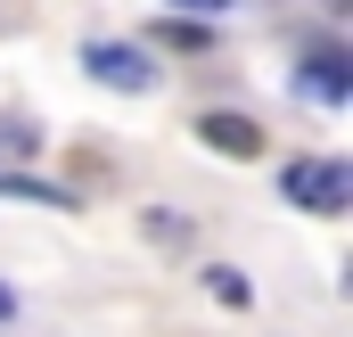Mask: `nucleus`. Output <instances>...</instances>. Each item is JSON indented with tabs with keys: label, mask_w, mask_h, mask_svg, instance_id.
Wrapping results in <instances>:
<instances>
[{
	"label": "nucleus",
	"mask_w": 353,
	"mask_h": 337,
	"mask_svg": "<svg viewBox=\"0 0 353 337\" xmlns=\"http://www.w3.org/2000/svg\"><path fill=\"white\" fill-rule=\"evenodd\" d=\"M279 189L304 214H345L353 206V165H337V157H296V165L279 173Z\"/></svg>",
	"instance_id": "1"
},
{
	"label": "nucleus",
	"mask_w": 353,
	"mask_h": 337,
	"mask_svg": "<svg viewBox=\"0 0 353 337\" xmlns=\"http://www.w3.org/2000/svg\"><path fill=\"white\" fill-rule=\"evenodd\" d=\"M83 75L107 90H123V99H140V90H157V58H140L132 41H90L83 50Z\"/></svg>",
	"instance_id": "2"
},
{
	"label": "nucleus",
	"mask_w": 353,
	"mask_h": 337,
	"mask_svg": "<svg viewBox=\"0 0 353 337\" xmlns=\"http://www.w3.org/2000/svg\"><path fill=\"white\" fill-rule=\"evenodd\" d=\"M197 140H205L214 157H255V148H263V132H255L247 115H222V107H214V115H197Z\"/></svg>",
	"instance_id": "3"
},
{
	"label": "nucleus",
	"mask_w": 353,
	"mask_h": 337,
	"mask_svg": "<svg viewBox=\"0 0 353 337\" xmlns=\"http://www.w3.org/2000/svg\"><path fill=\"white\" fill-rule=\"evenodd\" d=\"M304 90H312V99H329V107H345V99H353V58H345V50H312Z\"/></svg>",
	"instance_id": "4"
},
{
	"label": "nucleus",
	"mask_w": 353,
	"mask_h": 337,
	"mask_svg": "<svg viewBox=\"0 0 353 337\" xmlns=\"http://www.w3.org/2000/svg\"><path fill=\"white\" fill-rule=\"evenodd\" d=\"M33 148H41V124H25V115H0V181H17V173L33 165Z\"/></svg>",
	"instance_id": "5"
},
{
	"label": "nucleus",
	"mask_w": 353,
	"mask_h": 337,
	"mask_svg": "<svg viewBox=\"0 0 353 337\" xmlns=\"http://www.w3.org/2000/svg\"><path fill=\"white\" fill-rule=\"evenodd\" d=\"M205 288H214V296H222V305H247V280H239V271H222V263H214V271H205Z\"/></svg>",
	"instance_id": "6"
},
{
	"label": "nucleus",
	"mask_w": 353,
	"mask_h": 337,
	"mask_svg": "<svg viewBox=\"0 0 353 337\" xmlns=\"http://www.w3.org/2000/svg\"><path fill=\"white\" fill-rule=\"evenodd\" d=\"M8 321H17V296H8V288H0V329H8Z\"/></svg>",
	"instance_id": "7"
},
{
	"label": "nucleus",
	"mask_w": 353,
	"mask_h": 337,
	"mask_svg": "<svg viewBox=\"0 0 353 337\" xmlns=\"http://www.w3.org/2000/svg\"><path fill=\"white\" fill-rule=\"evenodd\" d=\"M173 8H239V0H173Z\"/></svg>",
	"instance_id": "8"
},
{
	"label": "nucleus",
	"mask_w": 353,
	"mask_h": 337,
	"mask_svg": "<svg viewBox=\"0 0 353 337\" xmlns=\"http://www.w3.org/2000/svg\"><path fill=\"white\" fill-rule=\"evenodd\" d=\"M321 8H337V0H321Z\"/></svg>",
	"instance_id": "9"
}]
</instances>
